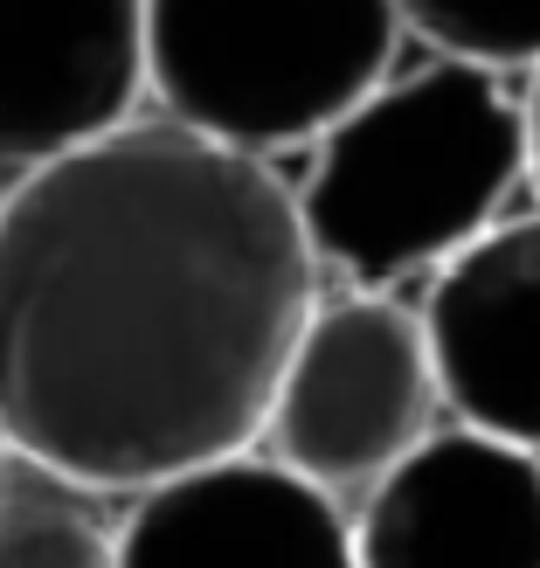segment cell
Listing matches in <instances>:
<instances>
[{
    "label": "cell",
    "instance_id": "12",
    "mask_svg": "<svg viewBox=\"0 0 540 568\" xmlns=\"http://www.w3.org/2000/svg\"><path fill=\"white\" fill-rule=\"evenodd\" d=\"M8 181H14V174H0V202H8Z\"/></svg>",
    "mask_w": 540,
    "mask_h": 568
},
{
    "label": "cell",
    "instance_id": "9",
    "mask_svg": "<svg viewBox=\"0 0 540 568\" xmlns=\"http://www.w3.org/2000/svg\"><path fill=\"white\" fill-rule=\"evenodd\" d=\"M125 499L91 493L8 450L0 458V568H119Z\"/></svg>",
    "mask_w": 540,
    "mask_h": 568
},
{
    "label": "cell",
    "instance_id": "7",
    "mask_svg": "<svg viewBox=\"0 0 540 568\" xmlns=\"http://www.w3.org/2000/svg\"><path fill=\"white\" fill-rule=\"evenodd\" d=\"M119 568H360L354 520L264 450L194 465L125 499Z\"/></svg>",
    "mask_w": 540,
    "mask_h": 568
},
{
    "label": "cell",
    "instance_id": "4",
    "mask_svg": "<svg viewBox=\"0 0 540 568\" xmlns=\"http://www.w3.org/2000/svg\"><path fill=\"white\" fill-rule=\"evenodd\" d=\"M444 423L450 409L422 305L339 284L319 292L277 367L257 450L326 499L354 506Z\"/></svg>",
    "mask_w": 540,
    "mask_h": 568
},
{
    "label": "cell",
    "instance_id": "10",
    "mask_svg": "<svg viewBox=\"0 0 540 568\" xmlns=\"http://www.w3.org/2000/svg\"><path fill=\"white\" fill-rule=\"evenodd\" d=\"M403 28L437 55H465L506 77L540 63V0H395Z\"/></svg>",
    "mask_w": 540,
    "mask_h": 568
},
{
    "label": "cell",
    "instance_id": "1",
    "mask_svg": "<svg viewBox=\"0 0 540 568\" xmlns=\"http://www.w3.org/2000/svg\"><path fill=\"white\" fill-rule=\"evenodd\" d=\"M326 271L271 160L160 111L0 202V444L132 499L257 450Z\"/></svg>",
    "mask_w": 540,
    "mask_h": 568
},
{
    "label": "cell",
    "instance_id": "11",
    "mask_svg": "<svg viewBox=\"0 0 540 568\" xmlns=\"http://www.w3.org/2000/svg\"><path fill=\"white\" fill-rule=\"evenodd\" d=\"M520 119H527V187L540 194V63L520 83Z\"/></svg>",
    "mask_w": 540,
    "mask_h": 568
},
{
    "label": "cell",
    "instance_id": "8",
    "mask_svg": "<svg viewBox=\"0 0 540 568\" xmlns=\"http://www.w3.org/2000/svg\"><path fill=\"white\" fill-rule=\"evenodd\" d=\"M422 333L450 423L540 450V209L492 222L430 271Z\"/></svg>",
    "mask_w": 540,
    "mask_h": 568
},
{
    "label": "cell",
    "instance_id": "5",
    "mask_svg": "<svg viewBox=\"0 0 540 568\" xmlns=\"http://www.w3.org/2000/svg\"><path fill=\"white\" fill-rule=\"evenodd\" d=\"M347 520L360 568H540V450L444 423Z\"/></svg>",
    "mask_w": 540,
    "mask_h": 568
},
{
    "label": "cell",
    "instance_id": "3",
    "mask_svg": "<svg viewBox=\"0 0 540 568\" xmlns=\"http://www.w3.org/2000/svg\"><path fill=\"white\" fill-rule=\"evenodd\" d=\"M403 42L395 0H146V111L271 160L388 83Z\"/></svg>",
    "mask_w": 540,
    "mask_h": 568
},
{
    "label": "cell",
    "instance_id": "13",
    "mask_svg": "<svg viewBox=\"0 0 540 568\" xmlns=\"http://www.w3.org/2000/svg\"><path fill=\"white\" fill-rule=\"evenodd\" d=\"M0 458H8V444H0Z\"/></svg>",
    "mask_w": 540,
    "mask_h": 568
},
{
    "label": "cell",
    "instance_id": "2",
    "mask_svg": "<svg viewBox=\"0 0 540 568\" xmlns=\"http://www.w3.org/2000/svg\"><path fill=\"white\" fill-rule=\"evenodd\" d=\"M527 187V119L506 70L430 55L395 70L347 119L312 139L298 194L305 243L326 277L395 292L444 271L458 250L506 222Z\"/></svg>",
    "mask_w": 540,
    "mask_h": 568
},
{
    "label": "cell",
    "instance_id": "6",
    "mask_svg": "<svg viewBox=\"0 0 540 568\" xmlns=\"http://www.w3.org/2000/svg\"><path fill=\"white\" fill-rule=\"evenodd\" d=\"M146 111V0H0V174Z\"/></svg>",
    "mask_w": 540,
    "mask_h": 568
}]
</instances>
